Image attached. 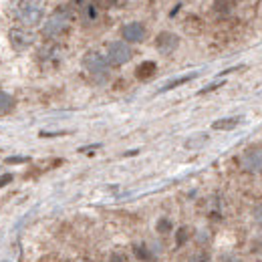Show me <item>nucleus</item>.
<instances>
[{"instance_id":"17","label":"nucleus","mask_w":262,"mask_h":262,"mask_svg":"<svg viewBox=\"0 0 262 262\" xmlns=\"http://www.w3.org/2000/svg\"><path fill=\"white\" fill-rule=\"evenodd\" d=\"M188 262H210V258H208L204 252H200V254H194Z\"/></svg>"},{"instance_id":"3","label":"nucleus","mask_w":262,"mask_h":262,"mask_svg":"<svg viewBox=\"0 0 262 262\" xmlns=\"http://www.w3.org/2000/svg\"><path fill=\"white\" fill-rule=\"evenodd\" d=\"M131 57H133V53H131L127 42L117 40L107 47V63H111V65H125Z\"/></svg>"},{"instance_id":"10","label":"nucleus","mask_w":262,"mask_h":262,"mask_svg":"<svg viewBox=\"0 0 262 262\" xmlns=\"http://www.w3.org/2000/svg\"><path fill=\"white\" fill-rule=\"evenodd\" d=\"M240 117H226V119H218L212 123V129L216 131H230V129H236L240 125Z\"/></svg>"},{"instance_id":"13","label":"nucleus","mask_w":262,"mask_h":262,"mask_svg":"<svg viewBox=\"0 0 262 262\" xmlns=\"http://www.w3.org/2000/svg\"><path fill=\"white\" fill-rule=\"evenodd\" d=\"M206 141H208V135H206V133H200V135H196V137H192V139L186 141V147H188V149H196V147H202Z\"/></svg>"},{"instance_id":"2","label":"nucleus","mask_w":262,"mask_h":262,"mask_svg":"<svg viewBox=\"0 0 262 262\" xmlns=\"http://www.w3.org/2000/svg\"><path fill=\"white\" fill-rule=\"evenodd\" d=\"M83 67L87 69V73H91V75L97 77V79H105L107 73H109L107 57L99 55L95 51H91V53H87V55L83 57Z\"/></svg>"},{"instance_id":"19","label":"nucleus","mask_w":262,"mask_h":262,"mask_svg":"<svg viewBox=\"0 0 262 262\" xmlns=\"http://www.w3.org/2000/svg\"><path fill=\"white\" fill-rule=\"evenodd\" d=\"M218 87H222V83H212V85H208L206 89H202L200 93H210V91H214V89H218Z\"/></svg>"},{"instance_id":"16","label":"nucleus","mask_w":262,"mask_h":262,"mask_svg":"<svg viewBox=\"0 0 262 262\" xmlns=\"http://www.w3.org/2000/svg\"><path fill=\"white\" fill-rule=\"evenodd\" d=\"M31 158L23 156V158H6V164H27Z\"/></svg>"},{"instance_id":"6","label":"nucleus","mask_w":262,"mask_h":262,"mask_svg":"<svg viewBox=\"0 0 262 262\" xmlns=\"http://www.w3.org/2000/svg\"><path fill=\"white\" fill-rule=\"evenodd\" d=\"M180 47V36L173 33H164L158 34V38H156V49L162 53V55H169V53H173L176 49Z\"/></svg>"},{"instance_id":"11","label":"nucleus","mask_w":262,"mask_h":262,"mask_svg":"<svg viewBox=\"0 0 262 262\" xmlns=\"http://www.w3.org/2000/svg\"><path fill=\"white\" fill-rule=\"evenodd\" d=\"M196 77H198V73H190V75L178 77V79H173V81L165 83L164 87L160 89V93H165V91H171V89H176V87H180V85H184V83H188V81H192V79H196Z\"/></svg>"},{"instance_id":"18","label":"nucleus","mask_w":262,"mask_h":262,"mask_svg":"<svg viewBox=\"0 0 262 262\" xmlns=\"http://www.w3.org/2000/svg\"><path fill=\"white\" fill-rule=\"evenodd\" d=\"M10 182H12V176L10 173H0V188L6 186V184H10Z\"/></svg>"},{"instance_id":"7","label":"nucleus","mask_w":262,"mask_h":262,"mask_svg":"<svg viewBox=\"0 0 262 262\" xmlns=\"http://www.w3.org/2000/svg\"><path fill=\"white\" fill-rule=\"evenodd\" d=\"M8 40L14 51H27L33 45V34L29 31H23V29H12L8 33Z\"/></svg>"},{"instance_id":"20","label":"nucleus","mask_w":262,"mask_h":262,"mask_svg":"<svg viewBox=\"0 0 262 262\" xmlns=\"http://www.w3.org/2000/svg\"><path fill=\"white\" fill-rule=\"evenodd\" d=\"M254 218H256V222L262 226V206H258V208L254 210Z\"/></svg>"},{"instance_id":"15","label":"nucleus","mask_w":262,"mask_h":262,"mask_svg":"<svg viewBox=\"0 0 262 262\" xmlns=\"http://www.w3.org/2000/svg\"><path fill=\"white\" fill-rule=\"evenodd\" d=\"M188 234H190V230H188V228H180V230H178V244H180V246H182V244L188 240Z\"/></svg>"},{"instance_id":"5","label":"nucleus","mask_w":262,"mask_h":262,"mask_svg":"<svg viewBox=\"0 0 262 262\" xmlns=\"http://www.w3.org/2000/svg\"><path fill=\"white\" fill-rule=\"evenodd\" d=\"M240 165L244 171H250V173H260L262 171V147H252V149H246L240 158Z\"/></svg>"},{"instance_id":"12","label":"nucleus","mask_w":262,"mask_h":262,"mask_svg":"<svg viewBox=\"0 0 262 262\" xmlns=\"http://www.w3.org/2000/svg\"><path fill=\"white\" fill-rule=\"evenodd\" d=\"M12 109H14V99H12V95H8V93L0 91V115L10 113Z\"/></svg>"},{"instance_id":"4","label":"nucleus","mask_w":262,"mask_h":262,"mask_svg":"<svg viewBox=\"0 0 262 262\" xmlns=\"http://www.w3.org/2000/svg\"><path fill=\"white\" fill-rule=\"evenodd\" d=\"M69 29V14L65 10H57L45 25V34L47 36H59Z\"/></svg>"},{"instance_id":"1","label":"nucleus","mask_w":262,"mask_h":262,"mask_svg":"<svg viewBox=\"0 0 262 262\" xmlns=\"http://www.w3.org/2000/svg\"><path fill=\"white\" fill-rule=\"evenodd\" d=\"M16 16L27 27L38 25L42 18V0H20L16 8Z\"/></svg>"},{"instance_id":"8","label":"nucleus","mask_w":262,"mask_h":262,"mask_svg":"<svg viewBox=\"0 0 262 262\" xmlns=\"http://www.w3.org/2000/svg\"><path fill=\"white\" fill-rule=\"evenodd\" d=\"M123 38L127 42H141L145 38V27L141 23H129L123 27Z\"/></svg>"},{"instance_id":"14","label":"nucleus","mask_w":262,"mask_h":262,"mask_svg":"<svg viewBox=\"0 0 262 262\" xmlns=\"http://www.w3.org/2000/svg\"><path fill=\"white\" fill-rule=\"evenodd\" d=\"M169 230H171V222H169L167 218H162V220L158 222V232L165 234V232H169Z\"/></svg>"},{"instance_id":"9","label":"nucleus","mask_w":262,"mask_h":262,"mask_svg":"<svg viewBox=\"0 0 262 262\" xmlns=\"http://www.w3.org/2000/svg\"><path fill=\"white\" fill-rule=\"evenodd\" d=\"M156 71H158V65L154 61H143L141 65L135 69V77L141 79V81H145V79H151L156 75Z\"/></svg>"}]
</instances>
